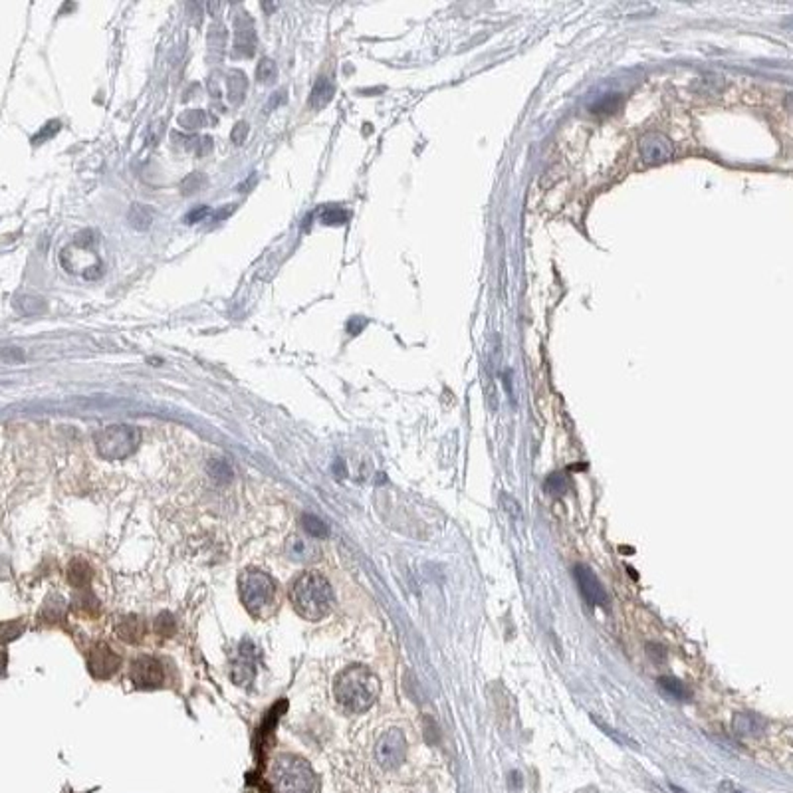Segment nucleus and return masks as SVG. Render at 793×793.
I'll list each match as a JSON object with an SVG mask.
<instances>
[{
    "instance_id": "1",
    "label": "nucleus",
    "mask_w": 793,
    "mask_h": 793,
    "mask_svg": "<svg viewBox=\"0 0 793 793\" xmlns=\"http://www.w3.org/2000/svg\"><path fill=\"white\" fill-rule=\"evenodd\" d=\"M381 690L379 678L365 666H349L337 674L333 694L343 710L352 714H361L369 710Z\"/></svg>"
},
{
    "instance_id": "2",
    "label": "nucleus",
    "mask_w": 793,
    "mask_h": 793,
    "mask_svg": "<svg viewBox=\"0 0 793 793\" xmlns=\"http://www.w3.org/2000/svg\"><path fill=\"white\" fill-rule=\"evenodd\" d=\"M294 609L308 621H320L328 617L333 607V591L330 581L322 573H301L290 587Z\"/></svg>"
},
{
    "instance_id": "3",
    "label": "nucleus",
    "mask_w": 793,
    "mask_h": 793,
    "mask_svg": "<svg viewBox=\"0 0 793 793\" xmlns=\"http://www.w3.org/2000/svg\"><path fill=\"white\" fill-rule=\"evenodd\" d=\"M270 782L276 793H318L320 789L313 768L291 753H282L272 762Z\"/></svg>"
},
{
    "instance_id": "4",
    "label": "nucleus",
    "mask_w": 793,
    "mask_h": 793,
    "mask_svg": "<svg viewBox=\"0 0 793 793\" xmlns=\"http://www.w3.org/2000/svg\"><path fill=\"white\" fill-rule=\"evenodd\" d=\"M238 589H241V599L244 607L252 613L264 611L266 607H270L276 597V583L268 573L260 569H248L242 573Z\"/></svg>"
},
{
    "instance_id": "5",
    "label": "nucleus",
    "mask_w": 793,
    "mask_h": 793,
    "mask_svg": "<svg viewBox=\"0 0 793 793\" xmlns=\"http://www.w3.org/2000/svg\"><path fill=\"white\" fill-rule=\"evenodd\" d=\"M137 432L129 427H110L103 429L95 434V446L101 456L115 461V458H125L131 452L137 448Z\"/></svg>"
},
{
    "instance_id": "6",
    "label": "nucleus",
    "mask_w": 793,
    "mask_h": 793,
    "mask_svg": "<svg viewBox=\"0 0 793 793\" xmlns=\"http://www.w3.org/2000/svg\"><path fill=\"white\" fill-rule=\"evenodd\" d=\"M407 738L401 730L393 728L383 734L375 743V760L383 770H397L407 760Z\"/></svg>"
},
{
    "instance_id": "7",
    "label": "nucleus",
    "mask_w": 793,
    "mask_h": 793,
    "mask_svg": "<svg viewBox=\"0 0 793 793\" xmlns=\"http://www.w3.org/2000/svg\"><path fill=\"white\" fill-rule=\"evenodd\" d=\"M131 681L137 688H159L165 681V673H163L161 663L157 659H153L149 654H143L137 656L133 663H131Z\"/></svg>"
},
{
    "instance_id": "8",
    "label": "nucleus",
    "mask_w": 793,
    "mask_h": 793,
    "mask_svg": "<svg viewBox=\"0 0 793 793\" xmlns=\"http://www.w3.org/2000/svg\"><path fill=\"white\" fill-rule=\"evenodd\" d=\"M573 577H575V583H577V587L581 591L583 599L589 603V605H593V607H605L607 605L609 599H607L605 587L599 581V577L593 573L591 567H587L583 563H577L573 567Z\"/></svg>"
},
{
    "instance_id": "9",
    "label": "nucleus",
    "mask_w": 793,
    "mask_h": 793,
    "mask_svg": "<svg viewBox=\"0 0 793 793\" xmlns=\"http://www.w3.org/2000/svg\"><path fill=\"white\" fill-rule=\"evenodd\" d=\"M120 664V656L115 654V651L111 649L110 644L95 643L88 653V666H90V673L95 678H110L111 674L117 673Z\"/></svg>"
},
{
    "instance_id": "10",
    "label": "nucleus",
    "mask_w": 793,
    "mask_h": 793,
    "mask_svg": "<svg viewBox=\"0 0 793 793\" xmlns=\"http://www.w3.org/2000/svg\"><path fill=\"white\" fill-rule=\"evenodd\" d=\"M639 151H641V157L644 159V163L659 165V163L668 161L673 157V143L661 133H647L641 139Z\"/></svg>"
},
{
    "instance_id": "11",
    "label": "nucleus",
    "mask_w": 793,
    "mask_h": 793,
    "mask_svg": "<svg viewBox=\"0 0 793 793\" xmlns=\"http://www.w3.org/2000/svg\"><path fill=\"white\" fill-rule=\"evenodd\" d=\"M732 728L738 736H758L763 730V720L756 714H736Z\"/></svg>"
},
{
    "instance_id": "12",
    "label": "nucleus",
    "mask_w": 793,
    "mask_h": 793,
    "mask_svg": "<svg viewBox=\"0 0 793 793\" xmlns=\"http://www.w3.org/2000/svg\"><path fill=\"white\" fill-rule=\"evenodd\" d=\"M91 567L90 563L83 560H74L68 567V579L76 589H86L91 581Z\"/></svg>"
},
{
    "instance_id": "13",
    "label": "nucleus",
    "mask_w": 793,
    "mask_h": 793,
    "mask_svg": "<svg viewBox=\"0 0 793 793\" xmlns=\"http://www.w3.org/2000/svg\"><path fill=\"white\" fill-rule=\"evenodd\" d=\"M659 686L663 688L664 693L671 694L673 698H676V700H690L693 698V693L688 690V686L684 683H681L678 678H674V676H661L659 678Z\"/></svg>"
},
{
    "instance_id": "14",
    "label": "nucleus",
    "mask_w": 793,
    "mask_h": 793,
    "mask_svg": "<svg viewBox=\"0 0 793 793\" xmlns=\"http://www.w3.org/2000/svg\"><path fill=\"white\" fill-rule=\"evenodd\" d=\"M120 635L123 641H127V643H137V641H141V637H143V623H141L139 617H135V615H131V617H127V619H123V623H120Z\"/></svg>"
},
{
    "instance_id": "15",
    "label": "nucleus",
    "mask_w": 793,
    "mask_h": 793,
    "mask_svg": "<svg viewBox=\"0 0 793 793\" xmlns=\"http://www.w3.org/2000/svg\"><path fill=\"white\" fill-rule=\"evenodd\" d=\"M332 95H333V83L328 80V78H322V80L313 86V91H311V98H310L311 108L322 110L325 103H330Z\"/></svg>"
},
{
    "instance_id": "16",
    "label": "nucleus",
    "mask_w": 793,
    "mask_h": 793,
    "mask_svg": "<svg viewBox=\"0 0 793 793\" xmlns=\"http://www.w3.org/2000/svg\"><path fill=\"white\" fill-rule=\"evenodd\" d=\"M286 553L291 562H308L311 557V548L303 542L300 536H291L286 543Z\"/></svg>"
},
{
    "instance_id": "17",
    "label": "nucleus",
    "mask_w": 793,
    "mask_h": 793,
    "mask_svg": "<svg viewBox=\"0 0 793 793\" xmlns=\"http://www.w3.org/2000/svg\"><path fill=\"white\" fill-rule=\"evenodd\" d=\"M252 676H254V663H252L250 656H246V654L242 653L241 659L232 666L231 678L236 684H246L250 683Z\"/></svg>"
},
{
    "instance_id": "18",
    "label": "nucleus",
    "mask_w": 793,
    "mask_h": 793,
    "mask_svg": "<svg viewBox=\"0 0 793 793\" xmlns=\"http://www.w3.org/2000/svg\"><path fill=\"white\" fill-rule=\"evenodd\" d=\"M129 222L135 226V228H147L151 224V221H153V212H151L149 207H145V204H133L129 211Z\"/></svg>"
},
{
    "instance_id": "19",
    "label": "nucleus",
    "mask_w": 793,
    "mask_h": 793,
    "mask_svg": "<svg viewBox=\"0 0 793 793\" xmlns=\"http://www.w3.org/2000/svg\"><path fill=\"white\" fill-rule=\"evenodd\" d=\"M74 605H76L78 611L86 613V615H91V617L100 613V603H98V599H95L88 589H80V591H78V597H76V603H74Z\"/></svg>"
},
{
    "instance_id": "20",
    "label": "nucleus",
    "mask_w": 793,
    "mask_h": 793,
    "mask_svg": "<svg viewBox=\"0 0 793 793\" xmlns=\"http://www.w3.org/2000/svg\"><path fill=\"white\" fill-rule=\"evenodd\" d=\"M301 522H303V528H306L311 536H316V538H325V536H328V526H325L322 520H318L316 516L306 514Z\"/></svg>"
},
{
    "instance_id": "21",
    "label": "nucleus",
    "mask_w": 793,
    "mask_h": 793,
    "mask_svg": "<svg viewBox=\"0 0 793 793\" xmlns=\"http://www.w3.org/2000/svg\"><path fill=\"white\" fill-rule=\"evenodd\" d=\"M545 490L553 496H562V494L567 492V480L563 478L562 474H553L545 482Z\"/></svg>"
},
{
    "instance_id": "22",
    "label": "nucleus",
    "mask_w": 793,
    "mask_h": 793,
    "mask_svg": "<svg viewBox=\"0 0 793 793\" xmlns=\"http://www.w3.org/2000/svg\"><path fill=\"white\" fill-rule=\"evenodd\" d=\"M62 611H64V603H62V599L58 597H54V605H50V601L46 603V607L42 609V617L46 619V621H58L62 617Z\"/></svg>"
},
{
    "instance_id": "23",
    "label": "nucleus",
    "mask_w": 793,
    "mask_h": 793,
    "mask_svg": "<svg viewBox=\"0 0 793 793\" xmlns=\"http://www.w3.org/2000/svg\"><path fill=\"white\" fill-rule=\"evenodd\" d=\"M21 632L22 625H18V623H4V625H0V643L14 641Z\"/></svg>"
},
{
    "instance_id": "24",
    "label": "nucleus",
    "mask_w": 793,
    "mask_h": 793,
    "mask_svg": "<svg viewBox=\"0 0 793 793\" xmlns=\"http://www.w3.org/2000/svg\"><path fill=\"white\" fill-rule=\"evenodd\" d=\"M155 631L159 632L161 637H165V639L175 632V621H173V617L169 615V613H163L161 617L157 619V623H155Z\"/></svg>"
},
{
    "instance_id": "25",
    "label": "nucleus",
    "mask_w": 793,
    "mask_h": 793,
    "mask_svg": "<svg viewBox=\"0 0 793 793\" xmlns=\"http://www.w3.org/2000/svg\"><path fill=\"white\" fill-rule=\"evenodd\" d=\"M58 129H60V121H50V123H46V127H42L40 133L32 137V143H34V145H40L42 141L50 139L54 133H58Z\"/></svg>"
},
{
    "instance_id": "26",
    "label": "nucleus",
    "mask_w": 793,
    "mask_h": 793,
    "mask_svg": "<svg viewBox=\"0 0 793 793\" xmlns=\"http://www.w3.org/2000/svg\"><path fill=\"white\" fill-rule=\"evenodd\" d=\"M274 74H276V66H274L270 60H262L260 64H258L256 76H258V80L260 81H270L272 78H274Z\"/></svg>"
},
{
    "instance_id": "27",
    "label": "nucleus",
    "mask_w": 793,
    "mask_h": 793,
    "mask_svg": "<svg viewBox=\"0 0 793 793\" xmlns=\"http://www.w3.org/2000/svg\"><path fill=\"white\" fill-rule=\"evenodd\" d=\"M209 214H211V209H209V207H199V209H195V211L189 212V214H187V216H185L183 221L189 222V224H192V222L204 221V219H207Z\"/></svg>"
},
{
    "instance_id": "28",
    "label": "nucleus",
    "mask_w": 793,
    "mask_h": 793,
    "mask_svg": "<svg viewBox=\"0 0 793 793\" xmlns=\"http://www.w3.org/2000/svg\"><path fill=\"white\" fill-rule=\"evenodd\" d=\"M345 219H347V214H345L343 211H340V209H333V211H330L325 216H323L325 224H342Z\"/></svg>"
},
{
    "instance_id": "29",
    "label": "nucleus",
    "mask_w": 793,
    "mask_h": 793,
    "mask_svg": "<svg viewBox=\"0 0 793 793\" xmlns=\"http://www.w3.org/2000/svg\"><path fill=\"white\" fill-rule=\"evenodd\" d=\"M502 504L504 508L508 510V512L512 514L514 518H518V514H520V504L514 500L510 494H502Z\"/></svg>"
},
{
    "instance_id": "30",
    "label": "nucleus",
    "mask_w": 793,
    "mask_h": 793,
    "mask_svg": "<svg viewBox=\"0 0 793 793\" xmlns=\"http://www.w3.org/2000/svg\"><path fill=\"white\" fill-rule=\"evenodd\" d=\"M246 133H248V125H246L244 121H241V123L232 129V141H234L236 145H241L242 141H244V137H246Z\"/></svg>"
},
{
    "instance_id": "31",
    "label": "nucleus",
    "mask_w": 793,
    "mask_h": 793,
    "mask_svg": "<svg viewBox=\"0 0 793 793\" xmlns=\"http://www.w3.org/2000/svg\"><path fill=\"white\" fill-rule=\"evenodd\" d=\"M718 792L720 793H746L742 792L740 787H736L732 782H722L720 783V787H718Z\"/></svg>"
},
{
    "instance_id": "32",
    "label": "nucleus",
    "mask_w": 793,
    "mask_h": 793,
    "mask_svg": "<svg viewBox=\"0 0 793 793\" xmlns=\"http://www.w3.org/2000/svg\"><path fill=\"white\" fill-rule=\"evenodd\" d=\"M510 780H512L514 789H520V787H522V780H520V773H518V772H512Z\"/></svg>"
},
{
    "instance_id": "33",
    "label": "nucleus",
    "mask_w": 793,
    "mask_h": 793,
    "mask_svg": "<svg viewBox=\"0 0 793 793\" xmlns=\"http://www.w3.org/2000/svg\"><path fill=\"white\" fill-rule=\"evenodd\" d=\"M6 668V653H0V673Z\"/></svg>"
},
{
    "instance_id": "34",
    "label": "nucleus",
    "mask_w": 793,
    "mask_h": 793,
    "mask_svg": "<svg viewBox=\"0 0 793 793\" xmlns=\"http://www.w3.org/2000/svg\"><path fill=\"white\" fill-rule=\"evenodd\" d=\"M671 789H673L674 793H686L684 789H681V787H676V785H671Z\"/></svg>"
}]
</instances>
